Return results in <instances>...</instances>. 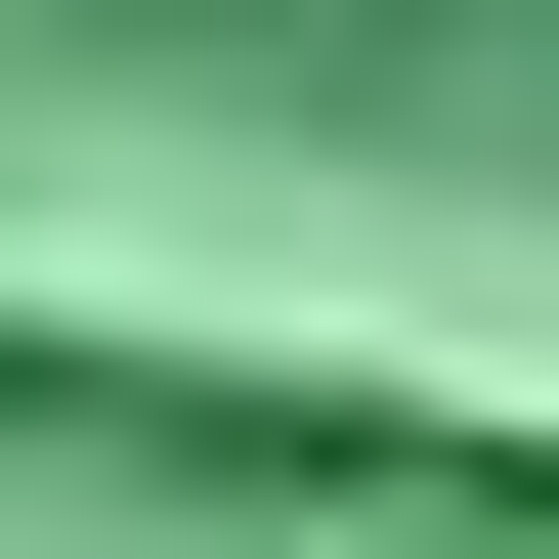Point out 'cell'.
Masks as SVG:
<instances>
[{"label": "cell", "instance_id": "obj_1", "mask_svg": "<svg viewBox=\"0 0 559 559\" xmlns=\"http://www.w3.org/2000/svg\"><path fill=\"white\" fill-rule=\"evenodd\" d=\"M0 559H559L516 430H388V388H215V345H44L0 301Z\"/></svg>", "mask_w": 559, "mask_h": 559}]
</instances>
